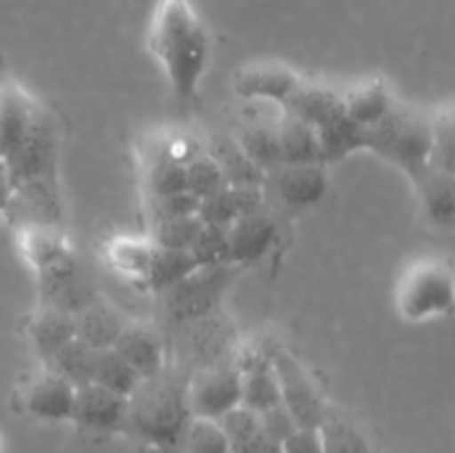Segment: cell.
Returning a JSON list of instances; mask_svg holds the SVG:
<instances>
[{
  "mask_svg": "<svg viewBox=\"0 0 455 453\" xmlns=\"http://www.w3.org/2000/svg\"><path fill=\"white\" fill-rule=\"evenodd\" d=\"M147 44L178 100H194L212 56V40L189 0H158Z\"/></svg>",
  "mask_w": 455,
  "mask_h": 453,
  "instance_id": "6da1fadb",
  "label": "cell"
},
{
  "mask_svg": "<svg viewBox=\"0 0 455 453\" xmlns=\"http://www.w3.org/2000/svg\"><path fill=\"white\" fill-rule=\"evenodd\" d=\"M191 420L187 386L167 373L138 382L127 402L123 431L151 449H176Z\"/></svg>",
  "mask_w": 455,
  "mask_h": 453,
  "instance_id": "7a4b0ae2",
  "label": "cell"
},
{
  "mask_svg": "<svg viewBox=\"0 0 455 453\" xmlns=\"http://www.w3.org/2000/svg\"><path fill=\"white\" fill-rule=\"evenodd\" d=\"M364 151L416 178L431 158V118L394 102L380 123L364 129Z\"/></svg>",
  "mask_w": 455,
  "mask_h": 453,
  "instance_id": "3957f363",
  "label": "cell"
},
{
  "mask_svg": "<svg viewBox=\"0 0 455 453\" xmlns=\"http://www.w3.org/2000/svg\"><path fill=\"white\" fill-rule=\"evenodd\" d=\"M453 271L440 258H420L403 271L395 287V309L409 322L447 315L453 306Z\"/></svg>",
  "mask_w": 455,
  "mask_h": 453,
  "instance_id": "277c9868",
  "label": "cell"
},
{
  "mask_svg": "<svg viewBox=\"0 0 455 453\" xmlns=\"http://www.w3.org/2000/svg\"><path fill=\"white\" fill-rule=\"evenodd\" d=\"M269 360L274 364L280 386V402L289 409L300 429H318L329 411L323 393L302 362L287 349L269 346Z\"/></svg>",
  "mask_w": 455,
  "mask_h": 453,
  "instance_id": "5b68a950",
  "label": "cell"
},
{
  "mask_svg": "<svg viewBox=\"0 0 455 453\" xmlns=\"http://www.w3.org/2000/svg\"><path fill=\"white\" fill-rule=\"evenodd\" d=\"M238 269L240 266L235 265L198 266L194 274L163 293L169 318H173L176 322L204 318L220 300V293L229 287Z\"/></svg>",
  "mask_w": 455,
  "mask_h": 453,
  "instance_id": "8992f818",
  "label": "cell"
},
{
  "mask_svg": "<svg viewBox=\"0 0 455 453\" xmlns=\"http://www.w3.org/2000/svg\"><path fill=\"white\" fill-rule=\"evenodd\" d=\"M191 417L220 420L231 409L240 407V371L234 362L207 364L198 369L187 385Z\"/></svg>",
  "mask_w": 455,
  "mask_h": 453,
  "instance_id": "52a82bcc",
  "label": "cell"
},
{
  "mask_svg": "<svg viewBox=\"0 0 455 453\" xmlns=\"http://www.w3.org/2000/svg\"><path fill=\"white\" fill-rule=\"evenodd\" d=\"M127 395L114 393L105 386L87 382V385L76 386L69 422L78 425L80 429L98 431V433L123 431L124 417H127Z\"/></svg>",
  "mask_w": 455,
  "mask_h": 453,
  "instance_id": "ba28073f",
  "label": "cell"
},
{
  "mask_svg": "<svg viewBox=\"0 0 455 453\" xmlns=\"http://www.w3.org/2000/svg\"><path fill=\"white\" fill-rule=\"evenodd\" d=\"M300 83V76L283 62H256L235 71L234 91L244 100H267L284 107Z\"/></svg>",
  "mask_w": 455,
  "mask_h": 453,
  "instance_id": "9c48e42d",
  "label": "cell"
},
{
  "mask_svg": "<svg viewBox=\"0 0 455 453\" xmlns=\"http://www.w3.org/2000/svg\"><path fill=\"white\" fill-rule=\"evenodd\" d=\"M43 105L18 83H0V160H7L38 120Z\"/></svg>",
  "mask_w": 455,
  "mask_h": 453,
  "instance_id": "30bf717a",
  "label": "cell"
},
{
  "mask_svg": "<svg viewBox=\"0 0 455 453\" xmlns=\"http://www.w3.org/2000/svg\"><path fill=\"white\" fill-rule=\"evenodd\" d=\"M18 249L36 275L47 274L76 258L62 226L44 222H22L18 229Z\"/></svg>",
  "mask_w": 455,
  "mask_h": 453,
  "instance_id": "8fae6325",
  "label": "cell"
},
{
  "mask_svg": "<svg viewBox=\"0 0 455 453\" xmlns=\"http://www.w3.org/2000/svg\"><path fill=\"white\" fill-rule=\"evenodd\" d=\"M262 187L289 207H311L327 191V173L324 164H278L265 173Z\"/></svg>",
  "mask_w": 455,
  "mask_h": 453,
  "instance_id": "7c38bea8",
  "label": "cell"
},
{
  "mask_svg": "<svg viewBox=\"0 0 455 453\" xmlns=\"http://www.w3.org/2000/svg\"><path fill=\"white\" fill-rule=\"evenodd\" d=\"M227 247H229V262L235 266L256 262L274 247L278 238V225L267 211L247 213L225 226Z\"/></svg>",
  "mask_w": 455,
  "mask_h": 453,
  "instance_id": "4fadbf2b",
  "label": "cell"
},
{
  "mask_svg": "<svg viewBox=\"0 0 455 453\" xmlns=\"http://www.w3.org/2000/svg\"><path fill=\"white\" fill-rule=\"evenodd\" d=\"M114 349L127 360L129 367L140 376V380L158 376L167 367L164 342L151 324L124 322L116 338Z\"/></svg>",
  "mask_w": 455,
  "mask_h": 453,
  "instance_id": "5bb4252c",
  "label": "cell"
},
{
  "mask_svg": "<svg viewBox=\"0 0 455 453\" xmlns=\"http://www.w3.org/2000/svg\"><path fill=\"white\" fill-rule=\"evenodd\" d=\"M74 393L76 386L69 380L44 367L22 391V404L38 420L65 422L69 420Z\"/></svg>",
  "mask_w": 455,
  "mask_h": 453,
  "instance_id": "9a60e30c",
  "label": "cell"
},
{
  "mask_svg": "<svg viewBox=\"0 0 455 453\" xmlns=\"http://www.w3.org/2000/svg\"><path fill=\"white\" fill-rule=\"evenodd\" d=\"M411 180L427 220L440 229H451L455 220V173L427 164Z\"/></svg>",
  "mask_w": 455,
  "mask_h": 453,
  "instance_id": "2e32d148",
  "label": "cell"
},
{
  "mask_svg": "<svg viewBox=\"0 0 455 453\" xmlns=\"http://www.w3.org/2000/svg\"><path fill=\"white\" fill-rule=\"evenodd\" d=\"M280 109L298 115L314 129L323 127V124L331 123L338 115L345 114L340 91L318 83H307V80H302L300 87L287 100V105L280 107Z\"/></svg>",
  "mask_w": 455,
  "mask_h": 453,
  "instance_id": "e0dca14e",
  "label": "cell"
},
{
  "mask_svg": "<svg viewBox=\"0 0 455 453\" xmlns=\"http://www.w3.org/2000/svg\"><path fill=\"white\" fill-rule=\"evenodd\" d=\"M342 107H345L347 118L354 120L363 129H369L389 114V109L394 107V98H391L385 80L369 78L351 84L342 93Z\"/></svg>",
  "mask_w": 455,
  "mask_h": 453,
  "instance_id": "ac0fdd59",
  "label": "cell"
},
{
  "mask_svg": "<svg viewBox=\"0 0 455 453\" xmlns=\"http://www.w3.org/2000/svg\"><path fill=\"white\" fill-rule=\"evenodd\" d=\"M280 145V164H323L318 133L309 123L283 111L275 120Z\"/></svg>",
  "mask_w": 455,
  "mask_h": 453,
  "instance_id": "d6986e66",
  "label": "cell"
},
{
  "mask_svg": "<svg viewBox=\"0 0 455 453\" xmlns=\"http://www.w3.org/2000/svg\"><path fill=\"white\" fill-rule=\"evenodd\" d=\"M76 338L74 315L65 314L53 306L40 305L34 318L29 320V340L34 345L36 354L40 355L43 364L52 360L62 346Z\"/></svg>",
  "mask_w": 455,
  "mask_h": 453,
  "instance_id": "ffe728a7",
  "label": "cell"
},
{
  "mask_svg": "<svg viewBox=\"0 0 455 453\" xmlns=\"http://www.w3.org/2000/svg\"><path fill=\"white\" fill-rule=\"evenodd\" d=\"M218 422L227 433L231 453H283V444L271 440L260 429L258 413L249 411V409H231Z\"/></svg>",
  "mask_w": 455,
  "mask_h": 453,
  "instance_id": "44dd1931",
  "label": "cell"
},
{
  "mask_svg": "<svg viewBox=\"0 0 455 453\" xmlns=\"http://www.w3.org/2000/svg\"><path fill=\"white\" fill-rule=\"evenodd\" d=\"M151 253H154V242L140 235H114L102 244V258L116 274L124 275L129 280H145L147 269H149Z\"/></svg>",
  "mask_w": 455,
  "mask_h": 453,
  "instance_id": "7402d4cb",
  "label": "cell"
},
{
  "mask_svg": "<svg viewBox=\"0 0 455 453\" xmlns=\"http://www.w3.org/2000/svg\"><path fill=\"white\" fill-rule=\"evenodd\" d=\"M280 404V386L269 354L240 369V407L253 413Z\"/></svg>",
  "mask_w": 455,
  "mask_h": 453,
  "instance_id": "603a6c76",
  "label": "cell"
},
{
  "mask_svg": "<svg viewBox=\"0 0 455 453\" xmlns=\"http://www.w3.org/2000/svg\"><path fill=\"white\" fill-rule=\"evenodd\" d=\"M74 324L76 338H78L80 342H84L87 346H92V349H107V346H114L120 329L124 327L118 311L111 309L109 305H105V302L98 300V298L74 315Z\"/></svg>",
  "mask_w": 455,
  "mask_h": 453,
  "instance_id": "cb8c5ba5",
  "label": "cell"
},
{
  "mask_svg": "<svg viewBox=\"0 0 455 453\" xmlns=\"http://www.w3.org/2000/svg\"><path fill=\"white\" fill-rule=\"evenodd\" d=\"M235 145L260 171L267 173L280 164V145L275 123L249 120L235 133Z\"/></svg>",
  "mask_w": 455,
  "mask_h": 453,
  "instance_id": "d4e9b609",
  "label": "cell"
},
{
  "mask_svg": "<svg viewBox=\"0 0 455 453\" xmlns=\"http://www.w3.org/2000/svg\"><path fill=\"white\" fill-rule=\"evenodd\" d=\"M198 269L196 260L191 258L189 249H169V247H156L151 253L149 269H147L145 284L147 289L156 293H164L167 289H172L173 284H178L180 280H185L187 275H191Z\"/></svg>",
  "mask_w": 455,
  "mask_h": 453,
  "instance_id": "484cf974",
  "label": "cell"
},
{
  "mask_svg": "<svg viewBox=\"0 0 455 453\" xmlns=\"http://www.w3.org/2000/svg\"><path fill=\"white\" fill-rule=\"evenodd\" d=\"M315 133H318L323 164H336L355 151H364V129L347 118V114L318 127Z\"/></svg>",
  "mask_w": 455,
  "mask_h": 453,
  "instance_id": "4316f807",
  "label": "cell"
},
{
  "mask_svg": "<svg viewBox=\"0 0 455 453\" xmlns=\"http://www.w3.org/2000/svg\"><path fill=\"white\" fill-rule=\"evenodd\" d=\"M89 382L129 398L132 391L138 386V382H140V376L129 367L127 360L114 346H107V349H93Z\"/></svg>",
  "mask_w": 455,
  "mask_h": 453,
  "instance_id": "83f0119b",
  "label": "cell"
},
{
  "mask_svg": "<svg viewBox=\"0 0 455 453\" xmlns=\"http://www.w3.org/2000/svg\"><path fill=\"white\" fill-rule=\"evenodd\" d=\"M318 433L323 440L324 453H371L363 431L345 416L333 411L331 407H329L323 425L318 426Z\"/></svg>",
  "mask_w": 455,
  "mask_h": 453,
  "instance_id": "f1b7e54d",
  "label": "cell"
},
{
  "mask_svg": "<svg viewBox=\"0 0 455 453\" xmlns=\"http://www.w3.org/2000/svg\"><path fill=\"white\" fill-rule=\"evenodd\" d=\"M147 195H169L185 189V167L172 163L160 149L147 158L145 164Z\"/></svg>",
  "mask_w": 455,
  "mask_h": 453,
  "instance_id": "f546056e",
  "label": "cell"
},
{
  "mask_svg": "<svg viewBox=\"0 0 455 453\" xmlns=\"http://www.w3.org/2000/svg\"><path fill=\"white\" fill-rule=\"evenodd\" d=\"M92 354L93 349L80 342L78 338L67 342L52 360L44 362V367L56 371L65 380H69L74 386L87 385L89 382V367H92Z\"/></svg>",
  "mask_w": 455,
  "mask_h": 453,
  "instance_id": "4dcf8cb0",
  "label": "cell"
},
{
  "mask_svg": "<svg viewBox=\"0 0 455 453\" xmlns=\"http://www.w3.org/2000/svg\"><path fill=\"white\" fill-rule=\"evenodd\" d=\"M222 187H227L225 173L207 149L200 151L194 160L185 164V189L198 195L200 200L216 194Z\"/></svg>",
  "mask_w": 455,
  "mask_h": 453,
  "instance_id": "1f68e13d",
  "label": "cell"
},
{
  "mask_svg": "<svg viewBox=\"0 0 455 453\" xmlns=\"http://www.w3.org/2000/svg\"><path fill=\"white\" fill-rule=\"evenodd\" d=\"M209 154H212L213 158L218 160V164H220L227 185H262V182H265V171H260V169L238 149L235 140L220 145L216 151H209Z\"/></svg>",
  "mask_w": 455,
  "mask_h": 453,
  "instance_id": "d6a6232c",
  "label": "cell"
},
{
  "mask_svg": "<svg viewBox=\"0 0 455 453\" xmlns=\"http://www.w3.org/2000/svg\"><path fill=\"white\" fill-rule=\"evenodd\" d=\"M203 222L198 216L164 218V220L149 222V240L156 247L189 249Z\"/></svg>",
  "mask_w": 455,
  "mask_h": 453,
  "instance_id": "836d02e7",
  "label": "cell"
},
{
  "mask_svg": "<svg viewBox=\"0 0 455 453\" xmlns=\"http://www.w3.org/2000/svg\"><path fill=\"white\" fill-rule=\"evenodd\" d=\"M182 444L187 453H231L229 440L220 422L207 417H191Z\"/></svg>",
  "mask_w": 455,
  "mask_h": 453,
  "instance_id": "e575fe53",
  "label": "cell"
},
{
  "mask_svg": "<svg viewBox=\"0 0 455 453\" xmlns=\"http://www.w3.org/2000/svg\"><path fill=\"white\" fill-rule=\"evenodd\" d=\"M189 253L198 266L231 265L225 226H212V225L200 226L194 242L189 244Z\"/></svg>",
  "mask_w": 455,
  "mask_h": 453,
  "instance_id": "d590c367",
  "label": "cell"
},
{
  "mask_svg": "<svg viewBox=\"0 0 455 453\" xmlns=\"http://www.w3.org/2000/svg\"><path fill=\"white\" fill-rule=\"evenodd\" d=\"M453 111L451 107L447 109L438 111V114L431 118V158L429 164L434 167L443 169V171L453 173V158H455V149H453Z\"/></svg>",
  "mask_w": 455,
  "mask_h": 453,
  "instance_id": "8d00e7d4",
  "label": "cell"
},
{
  "mask_svg": "<svg viewBox=\"0 0 455 453\" xmlns=\"http://www.w3.org/2000/svg\"><path fill=\"white\" fill-rule=\"evenodd\" d=\"M200 207V198L191 191L182 189L169 195H147V216L149 222L164 220V218H182L196 216Z\"/></svg>",
  "mask_w": 455,
  "mask_h": 453,
  "instance_id": "74e56055",
  "label": "cell"
},
{
  "mask_svg": "<svg viewBox=\"0 0 455 453\" xmlns=\"http://www.w3.org/2000/svg\"><path fill=\"white\" fill-rule=\"evenodd\" d=\"M196 216L200 218L203 225L229 226L235 218H240L238 204H235V198H234V189L227 185L222 187V189H218L216 194L200 200V207Z\"/></svg>",
  "mask_w": 455,
  "mask_h": 453,
  "instance_id": "f35d334b",
  "label": "cell"
},
{
  "mask_svg": "<svg viewBox=\"0 0 455 453\" xmlns=\"http://www.w3.org/2000/svg\"><path fill=\"white\" fill-rule=\"evenodd\" d=\"M258 422H260V429L265 431L271 440H275V442L280 444L298 429L296 420H293V416L289 413V409L284 407L283 402L258 413Z\"/></svg>",
  "mask_w": 455,
  "mask_h": 453,
  "instance_id": "ab89813d",
  "label": "cell"
},
{
  "mask_svg": "<svg viewBox=\"0 0 455 453\" xmlns=\"http://www.w3.org/2000/svg\"><path fill=\"white\" fill-rule=\"evenodd\" d=\"M158 149L163 151L172 163L180 164V167H185V164L189 163V160H194L200 151H204L203 147L198 145V140H196L194 136H187V133H172V136L163 138Z\"/></svg>",
  "mask_w": 455,
  "mask_h": 453,
  "instance_id": "60d3db41",
  "label": "cell"
},
{
  "mask_svg": "<svg viewBox=\"0 0 455 453\" xmlns=\"http://www.w3.org/2000/svg\"><path fill=\"white\" fill-rule=\"evenodd\" d=\"M283 453H324L318 429H300L298 426L283 442Z\"/></svg>",
  "mask_w": 455,
  "mask_h": 453,
  "instance_id": "b9f144b4",
  "label": "cell"
},
{
  "mask_svg": "<svg viewBox=\"0 0 455 453\" xmlns=\"http://www.w3.org/2000/svg\"><path fill=\"white\" fill-rule=\"evenodd\" d=\"M13 207V182L7 164L0 160V213Z\"/></svg>",
  "mask_w": 455,
  "mask_h": 453,
  "instance_id": "7bdbcfd3",
  "label": "cell"
}]
</instances>
